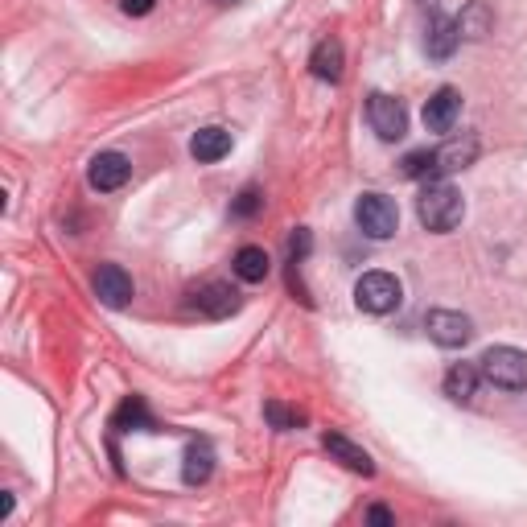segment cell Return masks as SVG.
Wrapping results in <instances>:
<instances>
[{"label": "cell", "mask_w": 527, "mask_h": 527, "mask_svg": "<svg viewBox=\"0 0 527 527\" xmlns=\"http://www.w3.org/2000/svg\"><path fill=\"white\" fill-rule=\"evenodd\" d=\"M462 215H466V202H462V194L453 190L445 178L429 182L425 190H420V198H416V219H420V227H429L437 235L453 231V227L462 223Z\"/></svg>", "instance_id": "cell-1"}, {"label": "cell", "mask_w": 527, "mask_h": 527, "mask_svg": "<svg viewBox=\"0 0 527 527\" xmlns=\"http://www.w3.org/2000/svg\"><path fill=\"white\" fill-rule=\"evenodd\" d=\"M482 379L495 383L503 392H523L527 388V355L515 346H490L482 355Z\"/></svg>", "instance_id": "cell-2"}, {"label": "cell", "mask_w": 527, "mask_h": 527, "mask_svg": "<svg viewBox=\"0 0 527 527\" xmlns=\"http://www.w3.org/2000/svg\"><path fill=\"white\" fill-rule=\"evenodd\" d=\"M355 223L367 239H392L396 227H400V206L388 198V194H363L355 202Z\"/></svg>", "instance_id": "cell-3"}, {"label": "cell", "mask_w": 527, "mask_h": 527, "mask_svg": "<svg viewBox=\"0 0 527 527\" xmlns=\"http://www.w3.org/2000/svg\"><path fill=\"white\" fill-rule=\"evenodd\" d=\"M404 301V285L392 272H363L355 285V305L363 313H392Z\"/></svg>", "instance_id": "cell-4"}, {"label": "cell", "mask_w": 527, "mask_h": 527, "mask_svg": "<svg viewBox=\"0 0 527 527\" xmlns=\"http://www.w3.org/2000/svg\"><path fill=\"white\" fill-rule=\"evenodd\" d=\"M367 124L375 128L379 140H400L408 132V112L404 103L388 91H371L367 95Z\"/></svg>", "instance_id": "cell-5"}, {"label": "cell", "mask_w": 527, "mask_h": 527, "mask_svg": "<svg viewBox=\"0 0 527 527\" xmlns=\"http://www.w3.org/2000/svg\"><path fill=\"white\" fill-rule=\"evenodd\" d=\"M425 330L437 346H466L474 338V322L466 318V313L458 309H429V318H425Z\"/></svg>", "instance_id": "cell-6"}, {"label": "cell", "mask_w": 527, "mask_h": 527, "mask_svg": "<svg viewBox=\"0 0 527 527\" xmlns=\"http://www.w3.org/2000/svg\"><path fill=\"white\" fill-rule=\"evenodd\" d=\"M95 297L108 305V309H124L128 301H132V293H136V285H132V276L120 268V264H99L95 268Z\"/></svg>", "instance_id": "cell-7"}, {"label": "cell", "mask_w": 527, "mask_h": 527, "mask_svg": "<svg viewBox=\"0 0 527 527\" xmlns=\"http://www.w3.org/2000/svg\"><path fill=\"white\" fill-rule=\"evenodd\" d=\"M128 178H132V161H128L124 153H99V157H91V169H87L91 190L112 194V190H120Z\"/></svg>", "instance_id": "cell-8"}, {"label": "cell", "mask_w": 527, "mask_h": 527, "mask_svg": "<svg viewBox=\"0 0 527 527\" xmlns=\"http://www.w3.org/2000/svg\"><path fill=\"white\" fill-rule=\"evenodd\" d=\"M239 293L231 285H223V280H210V285H202L194 293V309L206 313V318H231V313H239Z\"/></svg>", "instance_id": "cell-9"}, {"label": "cell", "mask_w": 527, "mask_h": 527, "mask_svg": "<svg viewBox=\"0 0 527 527\" xmlns=\"http://www.w3.org/2000/svg\"><path fill=\"white\" fill-rule=\"evenodd\" d=\"M458 116H462V95L453 91V87H441V91L425 103V128H429V132H453Z\"/></svg>", "instance_id": "cell-10"}, {"label": "cell", "mask_w": 527, "mask_h": 527, "mask_svg": "<svg viewBox=\"0 0 527 527\" xmlns=\"http://www.w3.org/2000/svg\"><path fill=\"white\" fill-rule=\"evenodd\" d=\"M322 445H326L330 458H334V462H342L346 470H355V474H363V478H371V474H375L371 453H367L363 445H355L350 437H342V433H326V437H322Z\"/></svg>", "instance_id": "cell-11"}, {"label": "cell", "mask_w": 527, "mask_h": 527, "mask_svg": "<svg viewBox=\"0 0 527 527\" xmlns=\"http://www.w3.org/2000/svg\"><path fill=\"white\" fill-rule=\"evenodd\" d=\"M231 145H235V140H231L227 128H202L190 140V157L202 161V165H215V161H223L231 153Z\"/></svg>", "instance_id": "cell-12"}, {"label": "cell", "mask_w": 527, "mask_h": 527, "mask_svg": "<svg viewBox=\"0 0 527 527\" xmlns=\"http://www.w3.org/2000/svg\"><path fill=\"white\" fill-rule=\"evenodd\" d=\"M474 157H478V140L474 136H453V140H445V145L437 149V178H445V173H453V169L474 165Z\"/></svg>", "instance_id": "cell-13"}, {"label": "cell", "mask_w": 527, "mask_h": 527, "mask_svg": "<svg viewBox=\"0 0 527 527\" xmlns=\"http://www.w3.org/2000/svg\"><path fill=\"white\" fill-rule=\"evenodd\" d=\"M458 42H462V29H458V21H453V17H445V13H437V17L429 21V38H425V50H429V58H449L453 50H458Z\"/></svg>", "instance_id": "cell-14"}, {"label": "cell", "mask_w": 527, "mask_h": 527, "mask_svg": "<svg viewBox=\"0 0 527 527\" xmlns=\"http://www.w3.org/2000/svg\"><path fill=\"white\" fill-rule=\"evenodd\" d=\"M478 379H482V367H474V363H453L445 371V396L453 404H470L474 392H478Z\"/></svg>", "instance_id": "cell-15"}, {"label": "cell", "mask_w": 527, "mask_h": 527, "mask_svg": "<svg viewBox=\"0 0 527 527\" xmlns=\"http://www.w3.org/2000/svg\"><path fill=\"white\" fill-rule=\"evenodd\" d=\"M342 42L338 38H322L318 46H313V54H309V70L318 79H326V83H338L342 79Z\"/></svg>", "instance_id": "cell-16"}, {"label": "cell", "mask_w": 527, "mask_h": 527, "mask_svg": "<svg viewBox=\"0 0 527 527\" xmlns=\"http://www.w3.org/2000/svg\"><path fill=\"white\" fill-rule=\"evenodd\" d=\"M210 474H215V449H210L206 441H190L186 445V458H182L186 486H202V482H210Z\"/></svg>", "instance_id": "cell-17"}, {"label": "cell", "mask_w": 527, "mask_h": 527, "mask_svg": "<svg viewBox=\"0 0 527 527\" xmlns=\"http://www.w3.org/2000/svg\"><path fill=\"white\" fill-rule=\"evenodd\" d=\"M112 429H120V433H153L157 425H153V416H149V408H145V400L140 396H128L120 408H116V416H112Z\"/></svg>", "instance_id": "cell-18"}, {"label": "cell", "mask_w": 527, "mask_h": 527, "mask_svg": "<svg viewBox=\"0 0 527 527\" xmlns=\"http://www.w3.org/2000/svg\"><path fill=\"white\" fill-rule=\"evenodd\" d=\"M235 276L239 280H248V285H260V280L272 272V260H268V252L264 248H256V243H248V248H239L235 252Z\"/></svg>", "instance_id": "cell-19"}, {"label": "cell", "mask_w": 527, "mask_h": 527, "mask_svg": "<svg viewBox=\"0 0 527 527\" xmlns=\"http://www.w3.org/2000/svg\"><path fill=\"white\" fill-rule=\"evenodd\" d=\"M400 169H404V178L437 182V149H412V153L400 161Z\"/></svg>", "instance_id": "cell-20"}, {"label": "cell", "mask_w": 527, "mask_h": 527, "mask_svg": "<svg viewBox=\"0 0 527 527\" xmlns=\"http://www.w3.org/2000/svg\"><path fill=\"white\" fill-rule=\"evenodd\" d=\"M264 416H268V425L280 429V433H289V429H301L305 425V412L289 408V404H280V400H268L264 404Z\"/></svg>", "instance_id": "cell-21"}, {"label": "cell", "mask_w": 527, "mask_h": 527, "mask_svg": "<svg viewBox=\"0 0 527 527\" xmlns=\"http://www.w3.org/2000/svg\"><path fill=\"white\" fill-rule=\"evenodd\" d=\"M458 29H462V38H486V33H490V13H486V5H482V0H474V5L458 17Z\"/></svg>", "instance_id": "cell-22"}, {"label": "cell", "mask_w": 527, "mask_h": 527, "mask_svg": "<svg viewBox=\"0 0 527 527\" xmlns=\"http://www.w3.org/2000/svg\"><path fill=\"white\" fill-rule=\"evenodd\" d=\"M260 206H264V194H260L256 186H248V190H243V194L235 198V206H231V215H235V219H252V215H256Z\"/></svg>", "instance_id": "cell-23"}, {"label": "cell", "mask_w": 527, "mask_h": 527, "mask_svg": "<svg viewBox=\"0 0 527 527\" xmlns=\"http://www.w3.org/2000/svg\"><path fill=\"white\" fill-rule=\"evenodd\" d=\"M305 252H309V231L301 227V231L289 239V256H293V264H301V260H305Z\"/></svg>", "instance_id": "cell-24"}, {"label": "cell", "mask_w": 527, "mask_h": 527, "mask_svg": "<svg viewBox=\"0 0 527 527\" xmlns=\"http://www.w3.org/2000/svg\"><path fill=\"white\" fill-rule=\"evenodd\" d=\"M153 5H157V0H120V9L128 17H145V13H153Z\"/></svg>", "instance_id": "cell-25"}, {"label": "cell", "mask_w": 527, "mask_h": 527, "mask_svg": "<svg viewBox=\"0 0 527 527\" xmlns=\"http://www.w3.org/2000/svg\"><path fill=\"white\" fill-rule=\"evenodd\" d=\"M367 519H371V523H383V527H388V523H396L388 507H371V511H367Z\"/></svg>", "instance_id": "cell-26"}, {"label": "cell", "mask_w": 527, "mask_h": 527, "mask_svg": "<svg viewBox=\"0 0 527 527\" xmlns=\"http://www.w3.org/2000/svg\"><path fill=\"white\" fill-rule=\"evenodd\" d=\"M223 5H235V0H223Z\"/></svg>", "instance_id": "cell-27"}]
</instances>
